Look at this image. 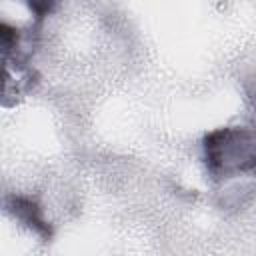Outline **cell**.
Masks as SVG:
<instances>
[{
  "instance_id": "6da1fadb",
  "label": "cell",
  "mask_w": 256,
  "mask_h": 256,
  "mask_svg": "<svg viewBox=\"0 0 256 256\" xmlns=\"http://www.w3.org/2000/svg\"><path fill=\"white\" fill-rule=\"evenodd\" d=\"M206 162L212 172L256 170V134L248 128H224L206 138Z\"/></svg>"
},
{
  "instance_id": "7a4b0ae2",
  "label": "cell",
  "mask_w": 256,
  "mask_h": 256,
  "mask_svg": "<svg viewBox=\"0 0 256 256\" xmlns=\"http://www.w3.org/2000/svg\"><path fill=\"white\" fill-rule=\"evenodd\" d=\"M10 210L14 212V216H18L24 224H28L30 228H34L36 232H40L44 236L50 234L48 224L44 222L40 208L32 200H28V198H12L10 200Z\"/></svg>"
}]
</instances>
